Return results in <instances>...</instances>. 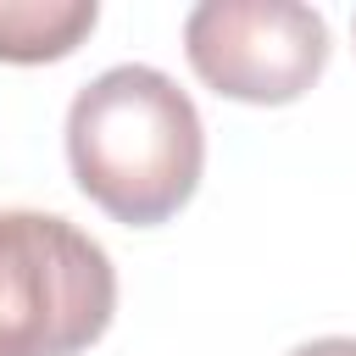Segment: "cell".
<instances>
[{
    "label": "cell",
    "mask_w": 356,
    "mask_h": 356,
    "mask_svg": "<svg viewBox=\"0 0 356 356\" xmlns=\"http://www.w3.org/2000/svg\"><path fill=\"white\" fill-rule=\"evenodd\" d=\"M350 39H356V17H350Z\"/></svg>",
    "instance_id": "8992f818"
},
{
    "label": "cell",
    "mask_w": 356,
    "mask_h": 356,
    "mask_svg": "<svg viewBox=\"0 0 356 356\" xmlns=\"http://www.w3.org/2000/svg\"><path fill=\"white\" fill-rule=\"evenodd\" d=\"M117 312V267L78 222L0 211V356H78Z\"/></svg>",
    "instance_id": "7a4b0ae2"
},
{
    "label": "cell",
    "mask_w": 356,
    "mask_h": 356,
    "mask_svg": "<svg viewBox=\"0 0 356 356\" xmlns=\"http://www.w3.org/2000/svg\"><path fill=\"white\" fill-rule=\"evenodd\" d=\"M100 22L95 0H0V61L39 67L72 56Z\"/></svg>",
    "instance_id": "277c9868"
},
{
    "label": "cell",
    "mask_w": 356,
    "mask_h": 356,
    "mask_svg": "<svg viewBox=\"0 0 356 356\" xmlns=\"http://www.w3.org/2000/svg\"><path fill=\"white\" fill-rule=\"evenodd\" d=\"M184 56L222 100L289 106L328 67V22L295 0H206L184 17Z\"/></svg>",
    "instance_id": "3957f363"
},
{
    "label": "cell",
    "mask_w": 356,
    "mask_h": 356,
    "mask_svg": "<svg viewBox=\"0 0 356 356\" xmlns=\"http://www.w3.org/2000/svg\"><path fill=\"white\" fill-rule=\"evenodd\" d=\"M289 356H356V339H345V334H328V339H306V345H295Z\"/></svg>",
    "instance_id": "5b68a950"
},
{
    "label": "cell",
    "mask_w": 356,
    "mask_h": 356,
    "mask_svg": "<svg viewBox=\"0 0 356 356\" xmlns=\"http://www.w3.org/2000/svg\"><path fill=\"white\" fill-rule=\"evenodd\" d=\"M67 161L78 189L128 228H156L189 206L206 167L195 100L156 67L122 61L67 106Z\"/></svg>",
    "instance_id": "6da1fadb"
}]
</instances>
